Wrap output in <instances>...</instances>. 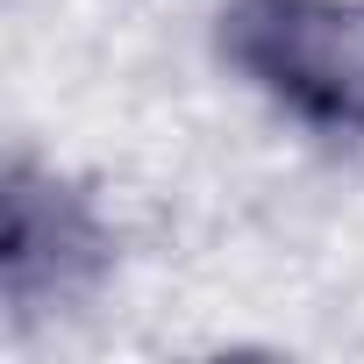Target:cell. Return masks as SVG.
<instances>
[{
  "label": "cell",
  "mask_w": 364,
  "mask_h": 364,
  "mask_svg": "<svg viewBox=\"0 0 364 364\" xmlns=\"http://www.w3.org/2000/svg\"><path fill=\"white\" fill-rule=\"evenodd\" d=\"M222 58L293 122L364 136V0H229Z\"/></svg>",
  "instance_id": "obj_1"
},
{
  "label": "cell",
  "mask_w": 364,
  "mask_h": 364,
  "mask_svg": "<svg viewBox=\"0 0 364 364\" xmlns=\"http://www.w3.org/2000/svg\"><path fill=\"white\" fill-rule=\"evenodd\" d=\"M114 264L107 215L72 186V178L15 157L8 193H0V300L15 321H36L50 307L86 300Z\"/></svg>",
  "instance_id": "obj_2"
}]
</instances>
